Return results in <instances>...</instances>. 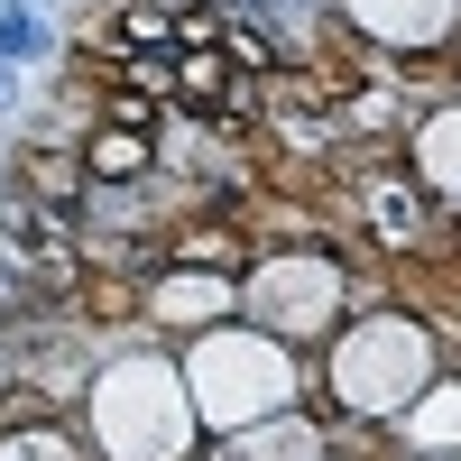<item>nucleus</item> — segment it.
<instances>
[{"label": "nucleus", "mask_w": 461, "mask_h": 461, "mask_svg": "<svg viewBox=\"0 0 461 461\" xmlns=\"http://www.w3.org/2000/svg\"><path fill=\"white\" fill-rule=\"evenodd\" d=\"M148 158H139V139H102L93 148V176H139Z\"/></svg>", "instance_id": "obj_1"}, {"label": "nucleus", "mask_w": 461, "mask_h": 461, "mask_svg": "<svg viewBox=\"0 0 461 461\" xmlns=\"http://www.w3.org/2000/svg\"><path fill=\"white\" fill-rule=\"evenodd\" d=\"M37 47H47V28H37V19H0V56H37Z\"/></svg>", "instance_id": "obj_2"}]
</instances>
